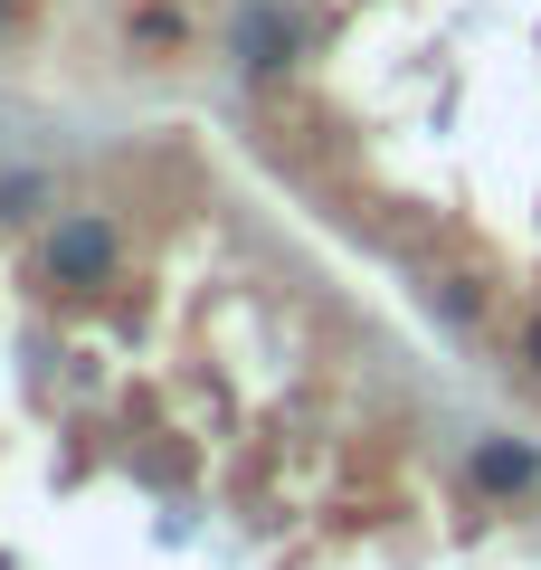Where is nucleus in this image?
<instances>
[{"mask_svg":"<svg viewBox=\"0 0 541 570\" xmlns=\"http://www.w3.org/2000/svg\"><path fill=\"white\" fill-rule=\"evenodd\" d=\"M228 58H238L247 77H285V67L304 58V20L285 0H247L238 20H228Z\"/></svg>","mask_w":541,"mask_h":570,"instance_id":"f03ea898","label":"nucleus"},{"mask_svg":"<svg viewBox=\"0 0 541 570\" xmlns=\"http://www.w3.org/2000/svg\"><path fill=\"white\" fill-rule=\"evenodd\" d=\"M39 276L67 285V295H105L124 276V228L105 209H58L48 238H39Z\"/></svg>","mask_w":541,"mask_h":570,"instance_id":"f257e3e1","label":"nucleus"},{"mask_svg":"<svg viewBox=\"0 0 541 570\" xmlns=\"http://www.w3.org/2000/svg\"><path fill=\"white\" fill-rule=\"evenodd\" d=\"M48 200H58V181H48V171H10V181H0V219H39Z\"/></svg>","mask_w":541,"mask_h":570,"instance_id":"39448f33","label":"nucleus"},{"mask_svg":"<svg viewBox=\"0 0 541 570\" xmlns=\"http://www.w3.org/2000/svg\"><path fill=\"white\" fill-rule=\"evenodd\" d=\"M0 29H10V0H0Z\"/></svg>","mask_w":541,"mask_h":570,"instance_id":"6e6552de","label":"nucleus"},{"mask_svg":"<svg viewBox=\"0 0 541 570\" xmlns=\"http://www.w3.org/2000/svg\"><path fill=\"white\" fill-rule=\"evenodd\" d=\"M427 305H437L446 324H475V314H484V285L475 276H437V285H427Z\"/></svg>","mask_w":541,"mask_h":570,"instance_id":"423d86ee","label":"nucleus"},{"mask_svg":"<svg viewBox=\"0 0 541 570\" xmlns=\"http://www.w3.org/2000/svg\"><path fill=\"white\" fill-rule=\"evenodd\" d=\"M465 475H475V494H494V504H522V494L541 485V448L532 438H475Z\"/></svg>","mask_w":541,"mask_h":570,"instance_id":"7ed1b4c3","label":"nucleus"},{"mask_svg":"<svg viewBox=\"0 0 541 570\" xmlns=\"http://www.w3.org/2000/svg\"><path fill=\"white\" fill-rule=\"evenodd\" d=\"M124 39H134V48H180V39H190V20H180L171 0H142L134 20H124Z\"/></svg>","mask_w":541,"mask_h":570,"instance_id":"20e7f679","label":"nucleus"},{"mask_svg":"<svg viewBox=\"0 0 541 570\" xmlns=\"http://www.w3.org/2000/svg\"><path fill=\"white\" fill-rule=\"evenodd\" d=\"M513 352H522V371H532V381H541V314H532V324H522V343H513Z\"/></svg>","mask_w":541,"mask_h":570,"instance_id":"0eeeda50","label":"nucleus"}]
</instances>
